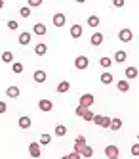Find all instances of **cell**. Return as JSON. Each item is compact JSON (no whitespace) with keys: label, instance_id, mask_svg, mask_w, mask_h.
Listing matches in <instances>:
<instances>
[{"label":"cell","instance_id":"6da1fadb","mask_svg":"<svg viewBox=\"0 0 139 159\" xmlns=\"http://www.w3.org/2000/svg\"><path fill=\"white\" fill-rule=\"evenodd\" d=\"M88 65H90V61H88L86 56H78V58L74 60V67H76V69H88Z\"/></svg>","mask_w":139,"mask_h":159},{"label":"cell","instance_id":"7a4b0ae2","mask_svg":"<svg viewBox=\"0 0 139 159\" xmlns=\"http://www.w3.org/2000/svg\"><path fill=\"white\" fill-rule=\"evenodd\" d=\"M52 23H53L55 27H63V25L67 23V16H65V14H55V16L52 17Z\"/></svg>","mask_w":139,"mask_h":159},{"label":"cell","instance_id":"3957f363","mask_svg":"<svg viewBox=\"0 0 139 159\" xmlns=\"http://www.w3.org/2000/svg\"><path fill=\"white\" fill-rule=\"evenodd\" d=\"M29 155L34 157V159H38V157H40V144L31 142V144H29Z\"/></svg>","mask_w":139,"mask_h":159},{"label":"cell","instance_id":"277c9868","mask_svg":"<svg viewBox=\"0 0 139 159\" xmlns=\"http://www.w3.org/2000/svg\"><path fill=\"white\" fill-rule=\"evenodd\" d=\"M94 102H95L94 94H82V96H80V106H84V107H90Z\"/></svg>","mask_w":139,"mask_h":159},{"label":"cell","instance_id":"5b68a950","mask_svg":"<svg viewBox=\"0 0 139 159\" xmlns=\"http://www.w3.org/2000/svg\"><path fill=\"white\" fill-rule=\"evenodd\" d=\"M38 109H40V111H52V109H53L52 100H46V98H42V100L38 102Z\"/></svg>","mask_w":139,"mask_h":159},{"label":"cell","instance_id":"8992f818","mask_svg":"<svg viewBox=\"0 0 139 159\" xmlns=\"http://www.w3.org/2000/svg\"><path fill=\"white\" fill-rule=\"evenodd\" d=\"M118 39H120L122 42H130V40L133 39V33H132L130 29H122V31L118 33Z\"/></svg>","mask_w":139,"mask_h":159},{"label":"cell","instance_id":"52a82bcc","mask_svg":"<svg viewBox=\"0 0 139 159\" xmlns=\"http://www.w3.org/2000/svg\"><path fill=\"white\" fill-rule=\"evenodd\" d=\"M105 155H107L109 159H116V157H118V148H116V146H107V148H105Z\"/></svg>","mask_w":139,"mask_h":159},{"label":"cell","instance_id":"ba28073f","mask_svg":"<svg viewBox=\"0 0 139 159\" xmlns=\"http://www.w3.org/2000/svg\"><path fill=\"white\" fill-rule=\"evenodd\" d=\"M86 146V136H76V142H74V152H78L80 153V150H82V148Z\"/></svg>","mask_w":139,"mask_h":159},{"label":"cell","instance_id":"9c48e42d","mask_svg":"<svg viewBox=\"0 0 139 159\" xmlns=\"http://www.w3.org/2000/svg\"><path fill=\"white\" fill-rule=\"evenodd\" d=\"M32 79H34V81H36L38 84L46 83V71H42V69H36V71H34V75H32Z\"/></svg>","mask_w":139,"mask_h":159},{"label":"cell","instance_id":"30bf717a","mask_svg":"<svg viewBox=\"0 0 139 159\" xmlns=\"http://www.w3.org/2000/svg\"><path fill=\"white\" fill-rule=\"evenodd\" d=\"M71 37H73V39H80V37H82V25L74 23V25L71 27Z\"/></svg>","mask_w":139,"mask_h":159},{"label":"cell","instance_id":"8fae6325","mask_svg":"<svg viewBox=\"0 0 139 159\" xmlns=\"http://www.w3.org/2000/svg\"><path fill=\"white\" fill-rule=\"evenodd\" d=\"M126 60H128V54H126L124 50H118L116 54H114V61L116 63H124Z\"/></svg>","mask_w":139,"mask_h":159},{"label":"cell","instance_id":"7c38bea8","mask_svg":"<svg viewBox=\"0 0 139 159\" xmlns=\"http://www.w3.org/2000/svg\"><path fill=\"white\" fill-rule=\"evenodd\" d=\"M116 88L120 90V92H128V90H130V81H128V79H122V81H118Z\"/></svg>","mask_w":139,"mask_h":159},{"label":"cell","instance_id":"4fadbf2b","mask_svg":"<svg viewBox=\"0 0 139 159\" xmlns=\"http://www.w3.org/2000/svg\"><path fill=\"white\" fill-rule=\"evenodd\" d=\"M69 88H71V83H69V81H61L59 84H57V92L65 94V92H69Z\"/></svg>","mask_w":139,"mask_h":159},{"label":"cell","instance_id":"5bb4252c","mask_svg":"<svg viewBox=\"0 0 139 159\" xmlns=\"http://www.w3.org/2000/svg\"><path fill=\"white\" fill-rule=\"evenodd\" d=\"M90 42L94 44V46H99V44L103 42V33H94L91 39H90Z\"/></svg>","mask_w":139,"mask_h":159},{"label":"cell","instance_id":"9a60e30c","mask_svg":"<svg viewBox=\"0 0 139 159\" xmlns=\"http://www.w3.org/2000/svg\"><path fill=\"white\" fill-rule=\"evenodd\" d=\"M32 33H36L38 37H44L46 35V25L44 23H36V25L32 27Z\"/></svg>","mask_w":139,"mask_h":159},{"label":"cell","instance_id":"2e32d148","mask_svg":"<svg viewBox=\"0 0 139 159\" xmlns=\"http://www.w3.org/2000/svg\"><path fill=\"white\" fill-rule=\"evenodd\" d=\"M6 94H8V98H17V96L21 94V90H19L17 86H10V88L6 90Z\"/></svg>","mask_w":139,"mask_h":159},{"label":"cell","instance_id":"e0dca14e","mask_svg":"<svg viewBox=\"0 0 139 159\" xmlns=\"http://www.w3.org/2000/svg\"><path fill=\"white\" fill-rule=\"evenodd\" d=\"M19 127L25 130V129H29L31 127V117H27V115H23V117H19Z\"/></svg>","mask_w":139,"mask_h":159},{"label":"cell","instance_id":"ac0fdd59","mask_svg":"<svg viewBox=\"0 0 139 159\" xmlns=\"http://www.w3.org/2000/svg\"><path fill=\"white\" fill-rule=\"evenodd\" d=\"M109 129H112V130H120V129H122V119H118V117L111 119V127H109Z\"/></svg>","mask_w":139,"mask_h":159},{"label":"cell","instance_id":"d6986e66","mask_svg":"<svg viewBox=\"0 0 139 159\" xmlns=\"http://www.w3.org/2000/svg\"><path fill=\"white\" fill-rule=\"evenodd\" d=\"M126 79H135L137 77V69H135V67L133 65H130V67H126Z\"/></svg>","mask_w":139,"mask_h":159},{"label":"cell","instance_id":"ffe728a7","mask_svg":"<svg viewBox=\"0 0 139 159\" xmlns=\"http://www.w3.org/2000/svg\"><path fill=\"white\" fill-rule=\"evenodd\" d=\"M31 33H21V35H19V44H23V46H25V44H29L31 42Z\"/></svg>","mask_w":139,"mask_h":159},{"label":"cell","instance_id":"44dd1931","mask_svg":"<svg viewBox=\"0 0 139 159\" xmlns=\"http://www.w3.org/2000/svg\"><path fill=\"white\" fill-rule=\"evenodd\" d=\"M99 23H101V19H99L97 16H90V17H88V25H90V27L95 29V27H99Z\"/></svg>","mask_w":139,"mask_h":159},{"label":"cell","instance_id":"7402d4cb","mask_svg":"<svg viewBox=\"0 0 139 159\" xmlns=\"http://www.w3.org/2000/svg\"><path fill=\"white\" fill-rule=\"evenodd\" d=\"M94 155V150H91L90 146H84L82 150H80V157H91Z\"/></svg>","mask_w":139,"mask_h":159},{"label":"cell","instance_id":"603a6c76","mask_svg":"<svg viewBox=\"0 0 139 159\" xmlns=\"http://www.w3.org/2000/svg\"><path fill=\"white\" fill-rule=\"evenodd\" d=\"M34 52H36V56H44L46 52H48V46H46V44H36V48H34Z\"/></svg>","mask_w":139,"mask_h":159},{"label":"cell","instance_id":"cb8c5ba5","mask_svg":"<svg viewBox=\"0 0 139 159\" xmlns=\"http://www.w3.org/2000/svg\"><path fill=\"white\" fill-rule=\"evenodd\" d=\"M101 83L103 84H111L112 83V73H103L101 75Z\"/></svg>","mask_w":139,"mask_h":159},{"label":"cell","instance_id":"d4e9b609","mask_svg":"<svg viewBox=\"0 0 139 159\" xmlns=\"http://www.w3.org/2000/svg\"><path fill=\"white\" fill-rule=\"evenodd\" d=\"M2 61H4V63H11V61H14V54L6 50V52L2 54Z\"/></svg>","mask_w":139,"mask_h":159},{"label":"cell","instance_id":"484cf974","mask_svg":"<svg viewBox=\"0 0 139 159\" xmlns=\"http://www.w3.org/2000/svg\"><path fill=\"white\" fill-rule=\"evenodd\" d=\"M67 134V127L65 125H57L55 127V136H65Z\"/></svg>","mask_w":139,"mask_h":159},{"label":"cell","instance_id":"4316f807","mask_svg":"<svg viewBox=\"0 0 139 159\" xmlns=\"http://www.w3.org/2000/svg\"><path fill=\"white\" fill-rule=\"evenodd\" d=\"M99 65L105 67V69H109V67L112 65V60H111V58H101V60H99Z\"/></svg>","mask_w":139,"mask_h":159},{"label":"cell","instance_id":"83f0119b","mask_svg":"<svg viewBox=\"0 0 139 159\" xmlns=\"http://www.w3.org/2000/svg\"><path fill=\"white\" fill-rule=\"evenodd\" d=\"M19 14H21V17H29L31 16V8L29 6H21L19 8Z\"/></svg>","mask_w":139,"mask_h":159},{"label":"cell","instance_id":"f1b7e54d","mask_svg":"<svg viewBox=\"0 0 139 159\" xmlns=\"http://www.w3.org/2000/svg\"><path fill=\"white\" fill-rule=\"evenodd\" d=\"M50 142H52V136H50V134H42V136H40V144H42V146H48Z\"/></svg>","mask_w":139,"mask_h":159},{"label":"cell","instance_id":"f546056e","mask_svg":"<svg viewBox=\"0 0 139 159\" xmlns=\"http://www.w3.org/2000/svg\"><path fill=\"white\" fill-rule=\"evenodd\" d=\"M99 127H101V129H109V127H111V117H103V121H101Z\"/></svg>","mask_w":139,"mask_h":159},{"label":"cell","instance_id":"4dcf8cb0","mask_svg":"<svg viewBox=\"0 0 139 159\" xmlns=\"http://www.w3.org/2000/svg\"><path fill=\"white\" fill-rule=\"evenodd\" d=\"M11 71L14 73H23V63H14L11 65Z\"/></svg>","mask_w":139,"mask_h":159},{"label":"cell","instance_id":"1f68e13d","mask_svg":"<svg viewBox=\"0 0 139 159\" xmlns=\"http://www.w3.org/2000/svg\"><path fill=\"white\" fill-rule=\"evenodd\" d=\"M29 2V8H38L42 4V0H27Z\"/></svg>","mask_w":139,"mask_h":159},{"label":"cell","instance_id":"d6a6232c","mask_svg":"<svg viewBox=\"0 0 139 159\" xmlns=\"http://www.w3.org/2000/svg\"><path fill=\"white\" fill-rule=\"evenodd\" d=\"M124 4H126V0H112L114 8H124Z\"/></svg>","mask_w":139,"mask_h":159},{"label":"cell","instance_id":"836d02e7","mask_svg":"<svg viewBox=\"0 0 139 159\" xmlns=\"http://www.w3.org/2000/svg\"><path fill=\"white\" fill-rule=\"evenodd\" d=\"M86 109H88V107H84V106H80V104H78V107H76V115H78V117H82Z\"/></svg>","mask_w":139,"mask_h":159},{"label":"cell","instance_id":"e575fe53","mask_svg":"<svg viewBox=\"0 0 139 159\" xmlns=\"http://www.w3.org/2000/svg\"><path fill=\"white\" fill-rule=\"evenodd\" d=\"M82 117H84V121H91V117H94V113H91L90 109H86V111H84V115H82Z\"/></svg>","mask_w":139,"mask_h":159},{"label":"cell","instance_id":"d590c367","mask_svg":"<svg viewBox=\"0 0 139 159\" xmlns=\"http://www.w3.org/2000/svg\"><path fill=\"white\" fill-rule=\"evenodd\" d=\"M19 25H17V21H14V19H11V21H8V29H11V31H15Z\"/></svg>","mask_w":139,"mask_h":159},{"label":"cell","instance_id":"8d00e7d4","mask_svg":"<svg viewBox=\"0 0 139 159\" xmlns=\"http://www.w3.org/2000/svg\"><path fill=\"white\" fill-rule=\"evenodd\" d=\"M91 121H94L95 125H101V121H103V115H94V117H91Z\"/></svg>","mask_w":139,"mask_h":159},{"label":"cell","instance_id":"74e56055","mask_svg":"<svg viewBox=\"0 0 139 159\" xmlns=\"http://www.w3.org/2000/svg\"><path fill=\"white\" fill-rule=\"evenodd\" d=\"M67 159H80V153H78V152H73V153L67 155Z\"/></svg>","mask_w":139,"mask_h":159},{"label":"cell","instance_id":"f35d334b","mask_svg":"<svg viewBox=\"0 0 139 159\" xmlns=\"http://www.w3.org/2000/svg\"><path fill=\"white\" fill-rule=\"evenodd\" d=\"M6 109H8V106L4 104V102H0V115H2V113H6Z\"/></svg>","mask_w":139,"mask_h":159},{"label":"cell","instance_id":"ab89813d","mask_svg":"<svg viewBox=\"0 0 139 159\" xmlns=\"http://www.w3.org/2000/svg\"><path fill=\"white\" fill-rule=\"evenodd\" d=\"M137 150H139V148H137V144H135V146L132 148V153H133V155H137Z\"/></svg>","mask_w":139,"mask_h":159},{"label":"cell","instance_id":"60d3db41","mask_svg":"<svg viewBox=\"0 0 139 159\" xmlns=\"http://www.w3.org/2000/svg\"><path fill=\"white\" fill-rule=\"evenodd\" d=\"M4 8V0H0V10H2Z\"/></svg>","mask_w":139,"mask_h":159},{"label":"cell","instance_id":"b9f144b4","mask_svg":"<svg viewBox=\"0 0 139 159\" xmlns=\"http://www.w3.org/2000/svg\"><path fill=\"white\" fill-rule=\"evenodd\" d=\"M76 2H78V4H84V2H86V0H76Z\"/></svg>","mask_w":139,"mask_h":159}]
</instances>
